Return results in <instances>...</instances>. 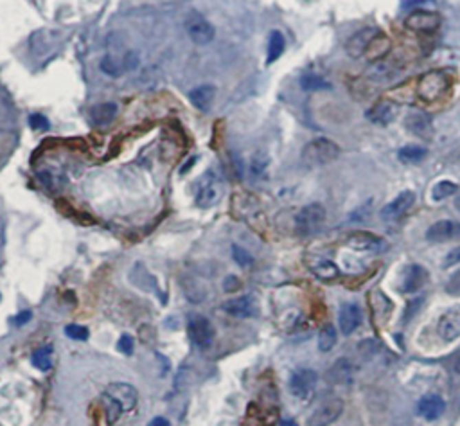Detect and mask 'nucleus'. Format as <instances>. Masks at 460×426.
<instances>
[{
    "label": "nucleus",
    "instance_id": "obj_1",
    "mask_svg": "<svg viewBox=\"0 0 460 426\" xmlns=\"http://www.w3.org/2000/svg\"><path fill=\"white\" fill-rule=\"evenodd\" d=\"M137 390L130 383H110L102 394V401L107 405V412L110 423H113L122 412H130L137 405Z\"/></svg>",
    "mask_w": 460,
    "mask_h": 426
},
{
    "label": "nucleus",
    "instance_id": "obj_2",
    "mask_svg": "<svg viewBox=\"0 0 460 426\" xmlns=\"http://www.w3.org/2000/svg\"><path fill=\"white\" fill-rule=\"evenodd\" d=\"M342 149L335 140L326 139V137H318L313 139L304 146L303 149V160L311 167L327 166V164L338 160Z\"/></svg>",
    "mask_w": 460,
    "mask_h": 426
},
{
    "label": "nucleus",
    "instance_id": "obj_3",
    "mask_svg": "<svg viewBox=\"0 0 460 426\" xmlns=\"http://www.w3.org/2000/svg\"><path fill=\"white\" fill-rule=\"evenodd\" d=\"M448 87H450V79L442 70H430L419 78L415 92L423 101L430 103L441 99L446 94Z\"/></svg>",
    "mask_w": 460,
    "mask_h": 426
},
{
    "label": "nucleus",
    "instance_id": "obj_4",
    "mask_svg": "<svg viewBox=\"0 0 460 426\" xmlns=\"http://www.w3.org/2000/svg\"><path fill=\"white\" fill-rule=\"evenodd\" d=\"M184 28H186L187 36L191 38V42L196 43V45H209L216 38L214 25L198 11H189L187 13L186 20H184Z\"/></svg>",
    "mask_w": 460,
    "mask_h": 426
},
{
    "label": "nucleus",
    "instance_id": "obj_5",
    "mask_svg": "<svg viewBox=\"0 0 460 426\" xmlns=\"http://www.w3.org/2000/svg\"><path fill=\"white\" fill-rule=\"evenodd\" d=\"M326 222V209L320 204H309L295 216V228L300 236H311L318 232Z\"/></svg>",
    "mask_w": 460,
    "mask_h": 426
},
{
    "label": "nucleus",
    "instance_id": "obj_6",
    "mask_svg": "<svg viewBox=\"0 0 460 426\" xmlns=\"http://www.w3.org/2000/svg\"><path fill=\"white\" fill-rule=\"evenodd\" d=\"M140 60L139 56H137V52L130 51L126 52L124 56H113V54L102 56V60L99 61V69L102 70V74L110 76V78H121V76H124L126 72L137 69Z\"/></svg>",
    "mask_w": 460,
    "mask_h": 426
},
{
    "label": "nucleus",
    "instance_id": "obj_7",
    "mask_svg": "<svg viewBox=\"0 0 460 426\" xmlns=\"http://www.w3.org/2000/svg\"><path fill=\"white\" fill-rule=\"evenodd\" d=\"M344 412V401L338 396H331V398L324 399L318 407L311 412V416L307 417V426H329L331 423H335Z\"/></svg>",
    "mask_w": 460,
    "mask_h": 426
},
{
    "label": "nucleus",
    "instance_id": "obj_8",
    "mask_svg": "<svg viewBox=\"0 0 460 426\" xmlns=\"http://www.w3.org/2000/svg\"><path fill=\"white\" fill-rule=\"evenodd\" d=\"M221 193H223V186L218 176L214 173H207L196 186V204L201 209L212 207L219 202Z\"/></svg>",
    "mask_w": 460,
    "mask_h": 426
},
{
    "label": "nucleus",
    "instance_id": "obj_9",
    "mask_svg": "<svg viewBox=\"0 0 460 426\" xmlns=\"http://www.w3.org/2000/svg\"><path fill=\"white\" fill-rule=\"evenodd\" d=\"M189 337L196 348L205 351L209 349L214 342V328L209 319L204 315H195L189 319Z\"/></svg>",
    "mask_w": 460,
    "mask_h": 426
},
{
    "label": "nucleus",
    "instance_id": "obj_10",
    "mask_svg": "<svg viewBox=\"0 0 460 426\" xmlns=\"http://www.w3.org/2000/svg\"><path fill=\"white\" fill-rule=\"evenodd\" d=\"M437 334L442 342H455L460 337V304L451 306L441 315L437 322Z\"/></svg>",
    "mask_w": 460,
    "mask_h": 426
},
{
    "label": "nucleus",
    "instance_id": "obj_11",
    "mask_svg": "<svg viewBox=\"0 0 460 426\" xmlns=\"http://www.w3.org/2000/svg\"><path fill=\"white\" fill-rule=\"evenodd\" d=\"M318 376L313 369H298L289 378V392L298 399H306L313 394Z\"/></svg>",
    "mask_w": 460,
    "mask_h": 426
},
{
    "label": "nucleus",
    "instance_id": "obj_12",
    "mask_svg": "<svg viewBox=\"0 0 460 426\" xmlns=\"http://www.w3.org/2000/svg\"><path fill=\"white\" fill-rule=\"evenodd\" d=\"M441 14L433 13V11H421L415 10L406 17L404 20V25L412 31H417V33H433L441 28Z\"/></svg>",
    "mask_w": 460,
    "mask_h": 426
},
{
    "label": "nucleus",
    "instance_id": "obj_13",
    "mask_svg": "<svg viewBox=\"0 0 460 426\" xmlns=\"http://www.w3.org/2000/svg\"><path fill=\"white\" fill-rule=\"evenodd\" d=\"M415 204V195L412 191H403L399 195L392 200L391 204H386L382 209V218L385 222H395L399 220L403 214H406L412 209V205Z\"/></svg>",
    "mask_w": 460,
    "mask_h": 426
},
{
    "label": "nucleus",
    "instance_id": "obj_14",
    "mask_svg": "<svg viewBox=\"0 0 460 426\" xmlns=\"http://www.w3.org/2000/svg\"><path fill=\"white\" fill-rule=\"evenodd\" d=\"M345 245L358 252H376L383 248V239L376 234H372V232L354 231L347 236Z\"/></svg>",
    "mask_w": 460,
    "mask_h": 426
},
{
    "label": "nucleus",
    "instance_id": "obj_15",
    "mask_svg": "<svg viewBox=\"0 0 460 426\" xmlns=\"http://www.w3.org/2000/svg\"><path fill=\"white\" fill-rule=\"evenodd\" d=\"M380 33L376 28H363L360 29L358 33H354L353 36L349 38L347 43H345V52L349 54V58L353 60H358L360 56H365L367 52L369 43L374 40V36Z\"/></svg>",
    "mask_w": 460,
    "mask_h": 426
},
{
    "label": "nucleus",
    "instance_id": "obj_16",
    "mask_svg": "<svg viewBox=\"0 0 460 426\" xmlns=\"http://www.w3.org/2000/svg\"><path fill=\"white\" fill-rule=\"evenodd\" d=\"M460 236V223L451 220H441L433 223L426 231V239L430 243H446V241L457 239Z\"/></svg>",
    "mask_w": 460,
    "mask_h": 426
},
{
    "label": "nucleus",
    "instance_id": "obj_17",
    "mask_svg": "<svg viewBox=\"0 0 460 426\" xmlns=\"http://www.w3.org/2000/svg\"><path fill=\"white\" fill-rule=\"evenodd\" d=\"M404 126L406 130L412 135H417V137H430L432 135V117L428 116L426 111L414 110L410 111L408 116L404 117Z\"/></svg>",
    "mask_w": 460,
    "mask_h": 426
},
{
    "label": "nucleus",
    "instance_id": "obj_18",
    "mask_svg": "<svg viewBox=\"0 0 460 426\" xmlns=\"http://www.w3.org/2000/svg\"><path fill=\"white\" fill-rule=\"evenodd\" d=\"M428 283V272L421 264H410L408 268L404 270L403 275V288L401 292L414 293Z\"/></svg>",
    "mask_w": 460,
    "mask_h": 426
},
{
    "label": "nucleus",
    "instance_id": "obj_19",
    "mask_svg": "<svg viewBox=\"0 0 460 426\" xmlns=\"http://www.w3.org/2000/svg\"><path fill=\"white\" fill-rule=\"evenodd\" d=\"M395 116H397V107H395L391 99H382V101H377L367 114L369 120H372V123H376V125L380 126H386L391 125V123H394Z\"/></svg>",
    "mask_w": 460,
    "mask_h": 426
},
{
    "label": "nucleus",
    "instance_id": "obj_20",
    "mask_svg": "<svg viewBox=\"0 0 460 426\" xmlns=\"http://www.w3.org/2000/svg\"><path fill=\"white\" fill-rule=\"evenodd\" d=\"M362 324V311L353 302H345L340 308V329L344 334H353Z\"/></svg>",
    "mask_w": 460,
    "mask_h": 426
},
{
    "label": "nucleus",
    "instance_id": "obj_21",
    "mask_svg": "<svg viewBox=\"0 0 460 426\" xmlns=\"http://www.w3.org/2000/svg\"><path fill=\"white\" fill-rule=\"evenodd\" d=\"M223 310L228 315L239 317V319H247V317H254L257 313L256 301L250 295L237 297V299H230L223 304Z\"/></svg>",
    "mask_w": 460,
    "mask_h": 426
},
{
    "label": "nucleus",
    "instance_id": "obj_22",
    "mask_svg": "<svg viewBox=\"0 0 460 426\" xmlns=\"http://www.w3.org/2000/svg\"><path fill=\"white\" fill-rule=\"evenodd\" d=\"M399 74V65L394 60H377L372 61V65L367 69V76L372 81H391L394 76Z\"/></svg>",
    "mask_w": 460,
    "mask_h": 426
},
{
    "label": "nucleus",
    "instance_id": "obj_23",
    "mask_svg": "<svg viewBox=\"0 0 460 426\" xmlns=\"http://www.w3.org/2000/svg\"><path fill=\"white\" fill-rule=\"evenodd\" d=\"M444 408H446V403H444V399L441 396H435V394H428L424 398H421L417 405L419 414L428 419V421H435L439 417L444 414Z\"/></svg>",
    "mask_w": 460,
    "mask_h": 426
},
{
    "label": "nucleus",
    "instance_id": "obj_24",
    "mask_svg": "<svg viewBox=\"0 0 460 426\" xmlns=\"http://www.w3.org/2000/svg\"><path fill=\"white\" fill-rule=\"evenodd\" d=\"M117 111H119V108L113 101L98 103L90 108V119L96 126H108L112 125L113 119L117 117Z\"/></svg>",
    "mask_w": 460,
    "mask_h": 426
},
{
    "label": "nucleus",
    "instance_id": "obj_25",
    "mask_svg": "<svg viewBox=\"0 0 460 426\" xmlns=\"http://www.w3.org/2000/svg\"><path fill=\"white\" fill-rule=\"evenodd\" d=\"M214 98H216V87L214 85H200V87L193 88L189 94L191 105L200 111H207L212 107Z\"/></svg>",
    "mask_w": 460,
    "mask_h": 426
},
{
    "label": "nucleus",
    "instance_id": "obj_26",
    "mask_svg": "<svg viewBox=\"0 0 460 426\" xmlns=\"http://www.w3.org/2000/svg\"><path fill=\"white\" fill-rule=\"evenodd\" d=\"M353 363L347 358H340L338 361H335V365L331 367L329 372H327V380L333 385H349L353 381Z\"/></svg>",
    "mask_w": 460,
    "mask_h": 426
},
{
    "label": "nucleus",
    "instance_id": "obj_27",
    "mask_svg": "<svg viewBox=\"0 0 460 426\" xmlns=\"http://www.w3.org/2000/svg\"><path fill=\"white\" fill-rule=\"evenodd\" d=\"M371 306L374 311V317L380 324H383L385 320L391 319V313L394 311V304L388 297L383 295L382 292H372L371 293Z\"/></svg>",
    "mask_w": 460,
    "mask_h": 426
},
{
    "label": "nucleus",
    "instance_id": "obj_28",
    "mask_svg": "<svg viewBox=\"0 0 460 426\" xmlns=\"http://www.w3.org/2000/svg\"><path fill=\"white\" fill-rule=\"evenodd\" d=\"M309 268L322 281H335L340 275L338 266L333 261L324 259V257H315V259L309 261Z\"/></svg>",
    "mask_w": 460,
    "mask_h": 426
},
{
    "label": "nucleus",
    "instance_id": "obj_29",
    "mask_svg": "<svg viewBox=\"0 0 460 426\" xmlns=\"http://www.w3.org/2000/svg\"><path fill=\"white\" fill-rule=\"evenodd\" d=\"M391 47H392L391 38L385 36V34H383V33H377L376 36H374V40H372V42L369 43L367 52H365V56H367V58L371 61L383 60V58H386L388 51H391Z\"/></svg>",
    "mask_w": 460,
    "mask_h": 426
},
{
    "label": "nucleus",
    "instance_id": "obj_30",
    "mask_svg": "<svg viewBox=\"0 0 460 426\" xmlns=\"http://www.w3.org/2000/svg\"><path fill=\"white\" fill-rule=\"evenodd\" d=\"M284 49H286V40H284L283 33L281 31H272L268 38V58H266V63H274L283 56Z\"/></svg>",
    "mask_w": 460,
    "mask_h": 426
},
{
    "label": "nucleus",
    "instance_id": "obj_31",
    "mask_svg": "<svg viewBox=\"0 0 460 426\" xmlns=\"http://www.w3.org/2000/svg\"><path fill=\"white\" fill-rule=\"evenodd\" d=\"M399 160L408 164H417L423 162L424 158L428 157V149L424 146H417V144H410V146H404L399 149Z\"/></svg>",
    "mask_w": 460,
    "mask_h": 426
},
{
    "label": "nucleus",
    "instance_id": "obj_32",
    "mask_svg": "<svg viewBox=\"0 0 460 426\" xmlns=\"http://www.w3.org/2000/svg\"><path fill=\"white\" fill-rule=\"evenodd\" d=\"M338 342V333L333 324H326L318 333V349L322 352H329Z\"/></svg>",
    "mask_w": 460,
    "mask_h": 426
},
{
    "label": "nucleus",
    "instance_id": "obj_33",
    "mask_svg": "<svg viewBox=\"0 0 460 426\" xmlns=\"http://www.w3.org/2000/svg\"><path fill=\"white\" fill-rule=\"evenodd\" d=\"M300 87H303V90H307V92H320V90H331L333 88L329 81L315 74H304L300 78Z\"/></svg>",
    "mask_w": 460,
    "mask_h": 426
},
{
    "label": "nucleus",
    "instance_id": "obj_34",
    "mask_svg": "<svg viewBox=\"0 0 460 426\" xmlns=\"http://www.w3.org/2000/svg\"><path fill=\"white\" fill-rule=\"evenodd\" d=\"M459 191V186L451 180H441L432 187V200L433 202H442V200L450 198Z\"/></svg>",
    "mask_w": 460,
    "mask_h": 426
},
{
    "label": "nucleus",
    "instance_id": "obj_35",
    "mask_svg": "<svg viewBox=\"0 0 460 426\" xmlns=\"http://www.w3.org/2000/svg\"><path fill=\"white\" fill-rule=\"evenodd\" d=\"M33 365L40 371L47 372L51 371L52 367V348H42L38 349L33 354Z\"/></svg>",
    "mask_w": 460,
    "mask_h": 426
},
{
    "label": "nucleus",
    "instance_id": "obj_36",
    "mask_svg": "<svg viewBox=\"0 0 460 426\" xmlns=\"http://www.w3.org/2000/svg\"><path fill=\"white\" fill-rule=\"evenodd\" d=\"M266 166H268V155L265 153H256L252 157L250 164V171L254 176H261L266 171Z\"/></svg>",
    "mask_w": 460,
    "mask_h": 426
},
{
    "label": "nucleus",
    "instance_id": "obj_37",
    "mask_svg": "<svg viewBox=\"0 0 460 426\" xmlns=\"http://www.w3.org/2000/svg\"><path fill=\"white\" fill-rule=\"evenodd\" d=\"M232 255L234 261H236L239 266H250V264L254 263V257L250 255V252H247L239 245H232Z\"/></svg>",
    "mask_w": 460,
    "mask_h": 426
},
{
    "label": "nucleus",
    "instance_id": "obj_38",
    "mask_svg": "<svg viewBox=\"0 0 460 426\" xmlns=\"http://www.w3.org/2000/svg\"><path fill=\"white\" fill-rule=\"evenodd\" d=\"M65 334L69 337V339L72 340H87L89 339V329L83 328V326H76V324H70L65 328Z\"/></svg>",
    "mask_w": 460,
    "mask_h": 426
},
{
    "label": "nucleus",
    "instance_id": "obj_39",
    "mask_svg": "<svg viewBox=\"0 0 460 426\" xmlns=\"http://www.w3.org/2000/svg\"><path fill=\"white\" fill-rule=\"evenodd\" d=\"M371 213H372V202L369 200V202H365L363 205H360V209H356L354 213H351L349 220H351V222H365V220H369Z\"/></svg>",
    "mask_w": 460,
    "mask_h": 426
},
{
    "label": "nucleus",
    "instance_id": "obj_40",
    "mask_svg": "<svg viewBox=\"0 0 460 426\" xmlns=\"http://www.w3.org/2000/svg\"><path fill=\"white\" fill-rule=\"evenodd\" d=\"M29 126L34 128V130L45 131L51 128V123H49V119H47L43 114H31V116H29Z\"/></svg>",
    "mask_w": 460,
    "mask_h": 426
},
{
    "label": "nucleus",
    "instance_id": "obj_41",
    "mask_svg": "<svg viewBox=\"0 0 460 426\" xmlns=\"http://www.w3.org/2000/svg\"><path fill=\"white\" fill-rule=\"evenodd\" d=\"M446 292L453 297H460V270L450 277L446 284Z\"/></svg>",
    "mask_w": 460,
    "mask_h": 426
},
{
    "label": "nucleus",
    "instance_id": "obj_42",
    "mask_svg": "<svg viewBox=\"0 0 460 426\" xmlns=\"http://www.w3.org/2000/svg\"><path fill=\"white\" fill-rule=\"evenodd\" d=\"M133 339H131L130 334H122L121 340H119V351L122 354H131L133 352Z\"/></svg>",
    "mask_w": 460,
    "mask_h": 426
},
{
    "label": "nucleus",
    "instance_id": "obj_43",
    "mask_svg": "<svg viewBox=\"0 0 460 426\" xmlns=\"http://www.w3.org/2000/svg\"><path fill=\"white\" fill-rule=\"evenodd\" d=\"M460 261V246H457V248H453V251L450 252V254L446 255V259H444V266H453V264H457Z\"/></svg>",
    "mask_w": 460,
    "mask_h": 426
},
{
    "label": "nucleus",
    "instance_id": "obj_44",
    "mask_svg": "<svg viewBox=\"0 0 460 426\" xmlns=\"http://www.w3.org/2000/svg\"><path fill=\"white\" fill-rule=\"evenodd\" d=\"M31 311H23V313H19V317H14V326H23L28 324L29 320H31Z\"/></svg>",
    "mask_w": 460,
    "mask_h": 426
},
{
    "label": "nucleus",
    "instance_id": "obj_45",
    "mask_svg": "<svg viewBox=\"0 0 460 426\" xmlns=\"http://www.w3.org/2000/svg\"><path fill=\"white\" fill-rule=\"evenodd\" d=\"M239 279L237 277H227L225 279V290H227V292H234V290H237V288H239Z\"/></svg>",
    "mask_w": 460,
    "mask_h": 426
},
{
    "label": "nucleus",
    "instance_id": "obj_46",
    "mask_svg": "<svg viewBox=\"0 0 460 426\" xmlns=\"http://www.w3.org/2000/svg\"><path fill=\"white\" fill-rule=\"evenodd\" d=\"M148 426H171V423H169L166 417H155V419L149 421Z\"/></svg>",
    "mask_w": 460,
    "mask_h": 426
},
{
    "label": "nucleus",
    "instance_id": "obj_47",
    "mask_svg": "<svg viewBox=\"0 0 460 426\" xmlns=\"http://www.w3.org/2000/svg\"><path fill=\"white\" fill-rule=\"evenodd\" d=\"M428 0H403V8H412V6H421Z\"/></svg>",
    "mask_w": 460,
    "mask_h": 426
},
{
    "label": "nucleus",
    "instance_id": "obj_48",
    "mask_svg": "<svg viewBox=\"0 0 460 426\" xmlns=\"http://www.w3.org/2000/svg\"><path fill=\"white\" fill-rule=\"evenodd\" d=\"M455 372L457 374H460V356L457 358V361H455Z\"/></svg>",
    "mask_w": 460,
    "mask_h": 426
},
{
    "label": "nucleus",
    "instance_id": "obj_49",
    "mask_svg": "<svg viewBox=\"0 0 460 426\" xmlns=\"http://www.w3.org/2000/svg\"><path fill=\"white\" fill-rule=\"evenodd\" d=\"M283 426H297V425H295V423H292V421H283Z\"/></svg>",
    "mask_w": 460,
    "mask_h": 426
}]
</instances>
